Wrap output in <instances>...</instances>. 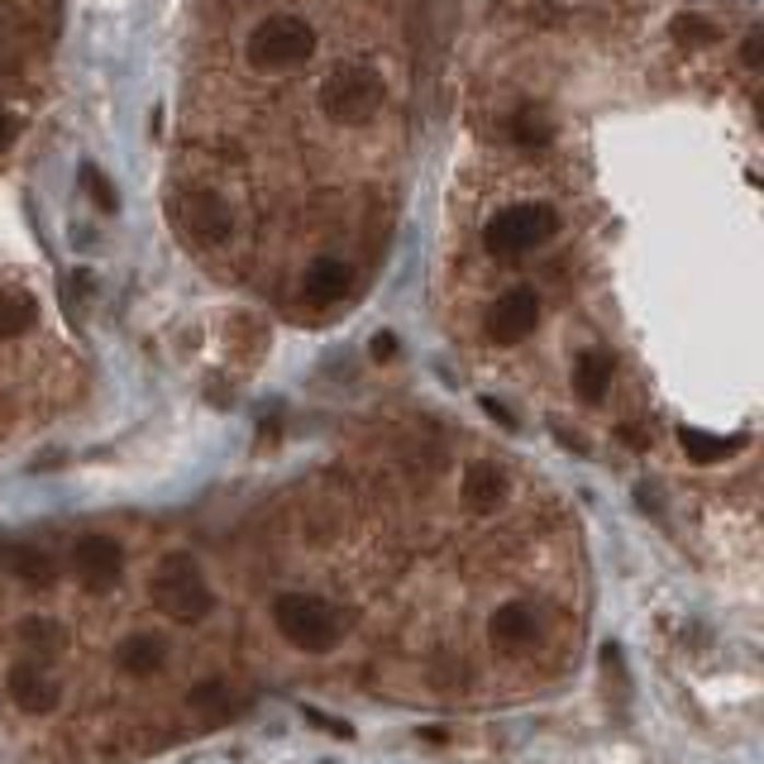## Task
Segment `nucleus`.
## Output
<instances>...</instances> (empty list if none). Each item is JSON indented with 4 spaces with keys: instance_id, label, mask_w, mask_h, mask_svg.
Masks as SVG:
<instances>
[{
    "instance_id": "nucleus-10",
    "label": "nucleus",
    "mask_w": 764,
    "mask_h": 764,
    "mask_svg": "<svg viewBox=\"0 0 764 764\" xmlns=\"http://www.w3.org/2000/svg\"><path fill=\"white\" fill-rule=\"evenodd\" d=\"M487 636H493V645L507 650V655L531 650L535 636H540L535 607H525V602H502V607L493 612V622H487Z\"/></svg>"
},
{
    "instance_id": "nucleus-2",
    "label": "nucleus",
    "mask_w": 764,
    "mask_h": 764,
    "mask_svg": "<svg viewBox=\"0 0 764 764\" xmlns=\"http://www.w3.org/2000/svg\"><path fill=\"white\" fill-rule=\"evenodd\" d=\"M149 598H153V607L177 626L201 622V616L216 607V592H210L201 564H196L192 555H182V549L158 559V569L149 578Z\"/></svg>"
},
{
    "instance_id": "nucleus-8",
    "label": "nucleus",
    "mask_w": 764,
    "mask_h": 764,
    "mask_svg": "<svg viewBox=\"0 0 764 764\" xmlns=\"http://www.w3.org/2000/svg\"><path fill=\"white\" fill-rule=\"evenodd\" d=\"M5 693H10V703H15L24 717H48V713H58V703H62L58 679H53L38 660H24V664L10 669Z\"/></svg>"
},
{
    "instance_id": "nucleus-14",
    "label": "nucleus",
    "mask_w": 764,
    "mask_h": 764,
    "mask_svg": "<svg viewBox=\"0 0 764 764\" xmlns=\"http://www.w3.org/2000/svg\"><path fill=\"white\" fill-rule=\"evenodd\" d=\"M502 497H507V473L497 468V464L478 459V464L464 468V502H468V511L493 517V511L502 507Z\"/></svg>"
},
{
    "instance_id": "nucleus-4",
    "label": "nucleus",
    "mask_w": 764,
    "mask_h": 764,
    "mask_svg": "<svg viewBox=\"0 0 764 764\" xmlns=\"http://www.w3.org/2000/svg\"><path fill=\"white\" fill-rule=\"evenodd\" d=\"M555 234H559V216H555V206L521 201V206L497 210V216L487 220V225H483V248H487V254L517 258V254H531V248L549 244Z\"/></svg>"
},
{
    "instance_id": "nucleus-20",
    "label": "nucleus",
    "mask_w": 764,
    "mask_h": 764,
    "mask_svg": "<svg viewBox=\"0 0 764 764\" xmlns=\"http://www.w3.org/2000/svg\"><path fill=\"white\" fill-rule=\"evenodd\" d=\"M669 34H674V44H683V48H707V44H717V38H721L717 24L707 15H674Z\"/></svg>"
},
{
    "instance_id": "nucleus-18",
    "label": "nucleus",
    "mask_w": 764,
    "mask_h": 764,
    "mask_svg": "<svg viewBox=\"0 0 764 764\" xmlns=\"http://www.w3.org/2000/svg\"><path fill=\"white\" fill-rule=\"evenodd\" d=\"M34 325H38V301L30 292L5 287V292H0V339H20V335H30Z\"/></svg>"
},
{
    "instance_id": "nucleus-27",
    "label": "nucleus",
    "mask_w": 764,
    "mask_h": 764,
    "mask_svg": "<svg viewBox=\"0 0 764 764\" xmlns=\"http://www.w3.org/2000/svg\"><path fill=\"white\" fill-rule=\"evenodd\" d=\"M10 139H15V120L0 111V149H10Z\"/></svg>"
},
{
    "instance_id": "nucleus-22",
    "label": "nucleus",
    "mask_w": 764,
    "mask_h": 764,
    "mask_svg": "<svg viewBox=\"0 0 764 764\" xmlns=\"http://www.w3.org/2000/svg\"><path fill=\"white\" fill-rule=\"evenodd\" d=\"M82 192L91 196V206H96L101 216H115V210H120V196H115L111 177H105L101 167H82Z\"/></svg>"
},
{
    "instance_id": "nucleus-23",
    "label": "nucleus",
    "mask_w": 764,
    "mask_h": 764,
    "mask_svg": "<svg viewBox=\"0 0 764 764\" xmlns=\"http://www.w3.org/2000/svg\"><path fill=\"white\" fill-rule=\"evenodd\" d=\"M368 354H373L378 363L397 359V335H387V331H382V335H373V345H368Z\"/></svg>"
},
{
    "instance_id": "nucleus-6",
    "label": "nucleus",
    "mask_w": 764,
    "mask_h": 764,
    "mask_svg": "<svg viewBox=\"0 0 764 764\" xmlns=\"http://www.w3.org/2000/svg\"><path fill=\"white\" fill-rule=\"evenodd\" d=\"M167 210H173L182 240H192V244H201V248H220L234 234L230 201L220 192H210V187H192V192L173 196V206H167Z\"/></svg>"
},
{
    "instance_id": "nucleus-3",
    "label": "nucleus",
    "mask_w": 764,
    "mask_h": 764,
    "mask_svg": "<svg viewBox=\"0 0 764 764\" xmlns=\"http://www.w3.org/2000/svg\"><path fill=\"white\" fill-rule=\"evenodd\" d=\"M382 101H387L382 77L373 68H363V62H339L321 82V111L335 125H368L382 111Z\"/></svg>"
},
{
    "instance_id": "nucleus-19",
    "label": "nucleus",
    "mask_w": 764,
    "mask_h": 764,
    "mask_svg": "<svg viewBox=\"0 0 764 764\" xmlns=\"http://www.w3.org/2000/svg\"><path fill=\"white\" fill-rule=\"evenodd\" d=\"M511 139H517L521 149H540V143L555 139V125H549L545 111H517V120H511Z\"/></svg>"
},
{
    "instance_id": "nucleus-12",
    "label": "nucleus",
    "mask_w": 764,
    "mask_h": 764,
    "mask_svg": "<svg viewBox=\"0 0 764 764\" xmlns=\"http://www.w3.org/2000/svg\"><path fill=\"white\" fill-rule=\"evenodd\" d=\"M115 664H120L129 679H153V674H163V664H167V640L153 636V630H135V636L120 640V650H115Z\"/></svg>"
},
{
    "instance_id": "nucleus-25",
    "label": "nucleus",
    "mask_w": 764,
    "mask_h": 764,
    "mask_svg": "<svg viewBox=\"0 0 764 764\" xmlns=\"http://www.w3.org/2000/svg\"><path fill=\"white\" fill-rule=\"evenodd\" d=\"M616 440H626L630 450H645V444H650V435H645L640 426H616Z\"/></svg>"
},
{
    "instance_id": "nucleus-17",
    "label": "nucleus",
    "mask_w": 764,
    "mask_h": 764,
    "mask_svg": "<svg viewBox=\"0 0 764 764\" xmlns=\"http://www.w3.org/2000/svg\"><path fill=\"white\" fill-rule=\"evenodd\" d=\"M679 444H683V454L693 459V464H721V459H731L736 450H741V435H707V430H697V426H683L679 430Z\"/></svg>"
},
{
    "instance_id": "nucleus-5",
    "label": "nucleus",
    "mask_w": 764,
    "mask_h": 764,
    "mask_svg": "<svg viewBox=\"0 0 764 764\" xmlns=\"http://www.w3.org/2000/svg\"><path fill=\"white\" fill-rule=\"evenodd\" d=\"M248 62L263 72H287V68H301V62L315 53V30L306 20H297V15H273V20H263L254 34H248Z\"/></svg>"
},
{
    "instance_id": "nucleus-11",
    "label": "nucleus",
    "mask_w": 764,
    "mask_h": 764,
    "mask_svg": "<svg viewBox=\"0 0 764 764\" xmlns=\"http://www.w3.org/2000/svg\"><path fill=\"white\" fill-rule=\"evenodd\" d=\"M0 569L15 574L24 588H53L58 583V564H53V555L38 549V545H24V540L0 545Z\"/></svg>"
},
{
    "instance_id": "nucleus-7",
    "label": "nucleus",
    "mask_w": 764,
    "mask_h": 764,
    "mask_svg": "<svg viewBox=\"0 0 764 764\" xmlns=\"http://www.w3.org/2000/svg\"><path fill=\"white\" fill-rule=\"evenodd\" d=\"M72 574L86 592H111L125 574V549L111 535H82L72 545Z\"/></svg>"
},
{
    "instance_id": "nucleus-24",
    "label": "nucleus",
    "mask_w": 764,
    "mask_h": 764,
    "mask_svg": "<svg viewBox=\"0 0 764 764\" xmlns=\"http://www.w3.org/2000/svg\"><path fill=\"white\" fill-rule=\"evenodd\" d=\"M483 412H487V416H493V420H497V426H507V430H517V420H511V412H507V406H502V402H493V397H483Z\"/></svg>"
},
{
    "instance_id": "nucleus-15",
    "label": "nucleus",
    "mask_w": 764,
    "mask_h": 764,
    "mask_svg": "<svg viewBox=\"0 0 764 764\" xmlns=\"http://www.w3.org/2000/svg\"><path fill=\"white\" fill-rule=\"evenodd\" d=\"M15 636L34 660H58V655L68 650V630L53 622V616H24V622L15 626Z\"/></svg>"
},
{
    "instance_id": "nucleus-13",
    "label": "nucleus",
    "mask_w": 764,
    "mask_h": 764,
    "mask_svg": "<svg viewBox=\"0 0 764 764\" xmlns=\"http://www.w3.org/2000/svg\"><path fill=\"white\" fill-rule=\"evenodd\" d=\"M349 282H354L349 263H339V258H315L311 268H306V278H301V292H306L311 306H335V301H345Z\"/></svg>"
},
{
    "instance_id": "nucleus-16",
    "label": "nucleus",
    "mask_w": 764,
    "mask_h": 764,
    "mask_svg": "<svg viewBox=\"0 0 764 764\" xmlns=\"http://www.w3.org/2000/svg\"><path fill=\"white\" fill-rule=\"evenodd\" d=\"M574 387H578V397H583L588 406L607 402V392H612V359H607V354L588 349L583 359L574 363Z\"/></svg>"
},
{
    "instance_id": "nucleus-1",
    "label": "nucleus",
    "mask_w": 764,
    "mask_h": 764,
    "mask_svg": "<svg viewBox=\"0 0 764 764\" xmlns=\"http://www.w3.org/2000/svg\"><path fill=\"white\" fill-rule=\"evenodd\" d=\"M273 626H278V636L287 645H297V650L325 655V650L339 645L349 616L339 612L335 602L315 598V592H282V598L273 602Z\"/></svg>"
},
{
    "instance_id": "nucleus-26",
    "label": "nucleus",
    "mask_w": 764,
    "mask_h": 764,
    "mask_svg": "<svg viewBox=\"0 0 764 764\" xmlns=\"http://www.w3.org/2000/svg\"><path fill=\"white\" fill-rule=\"evenodd\" d=\"M745 68H760V34L745 38Z\"/></svg>"
},
{
    "instance_id": "nucleus-9",
    "label": "nucleus",
    "mask_w": 764,
    "mask_h": 764,
    "mask_svg": "<svg viewBox=\"0 0 764 764\" xmlns=\"http://www.w3.org/2000/svg\"><path fill=\"white\" fill-rule=\"evenodd\" d=\"M535 321H540V297L531 287H517V292L497 297L493 306H487V335H493L497 345H521V339L535 331Z\"/></svg>"
},
{
    "instance_id": "nucleus-21",
    "label": "nucleus",
    "mask_w": 764,
    "mask_h": 764,
    "mask_svg": "<svg viewBox=\"0 0 764 764\" xmlns=\"http://www.w3.org/2000/svg\"><path fill=\"white\" fill-rule=\"evenodd\" d=\"M187 707H192V713H201V717H220V713L230 707V683H225V679L196 683V688L187 693Z\"/></svg>"
}]
</instances>
